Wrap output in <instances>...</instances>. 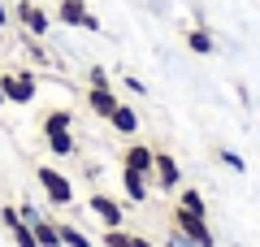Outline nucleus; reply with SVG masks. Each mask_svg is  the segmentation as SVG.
Returning <instances> with one entry per match:
<instances>
[{
    "label": "nucleus",
    "mask_w": 260,
    "mask_h": 247,
    "mask_svg": "<svg viewBox=\"0 0 260 247\" xmlns=\"http://www.w3.org/2000/svg\"><path fill=\"white\" fill-rule=\"evenodd\" d=\"M35 182H39V191H44V200L52 204V208H70V204H74V182H70L61 169L39 165V169H35Z\"/></svg>",
    "instance_id": "1"
},
{
    "label": "nucleus",
    "mask_w": 260,
    "mask_h": 247,
    "mask_svg": "<svg viewBox=\"0 0 260 247\" xmlns=\"http://www.w3.org/2000/svg\"><path fill=\"white\" fill-rule=\"evenodd\" d=\"M0 87H5V104H30L39 96V74L35 70H5Z\"/></svg>",
    "instance_id": "2"
},
{
    "label": "nucleus",
    "mask_w": 260,
    "mask_h": 247,
    "mask_svg": "<svg viewBox=\"0 0 260 247\" xmlns=\"http://www.w3.org/2000/svg\"><path fill=\"white\" fill-rule=\"evenodd\" d=\"M174 230L182 238H191L195 247H217V234H213V226H208V217H200V212H186L182 204L174 208Z\"/></svg>",
    "instance_id": "3"
},
{
    "label": "nucleus",
    "mask_w": 260,
    "mask_h": 247,
    "mask_svg": "<svg viewBox=\"0 0 260 247\" xmlns=\"http://www.w3.org/2000/svg\"><path fill=\"white\" fill-rule=\"evenodd\" d=\"M13 18H18V26L26 30V35H35V39H48V30H52V13H48L44 5H35V0H18V5H13Z\"/></svg>",
    "instance_id": "4"
},
{
    "label": "nucleus",
    "mask_w": 260,
    "mask_h": 247,
    "mask_svg": "<svg viewBox=\"0 0 260 247\" xmlns=\"http://www.w3.org/2000/svg\"><path fill=\"white\" fill-rule=\"evenodd\" d=\"M152 187L156 191H178L182 187V169H178V156L156 147V161H152Z\"/></svg>",
    "instance_id": "5"
},
{
    "label": "nucleus",
    "mask_w": 260,
    "mask_h": 247,
    "mask_svg": "<svg viewBox=\"0 0 260 247\" xmlns=\"http://www.w3.org/2000/svg\"><path fill=\"white\" fill-rule=\"evenodd\" d=\"M56 22L61 26H83V30H100V18L87 9V0H56Z\"/></svg>",
    "instance_id": "6"
},
{
    "label": "nucleus",
    "mask_w": 260,
    "mask_h": 247,
    "mask_svg": "<svg viewBox=\"0 0 260 247\" xmlns=\"http://www.w3.org/2000/svg\"><path fill=\"white\" fill-rule=\"evenodd\" d=\"M87 208H91L95 217L104 221V230H117L121 221H126V208H121V200H113V195H104V191H95L91 200H87Z\"/></svg>",
    "instance_id": "7"
},
{
    "label": "nucleus",
    "mask_w": 260,
    "mask_h": 247,
    "mask_svg": "<svg viewBox=\"0 0 260 247\" xmlns=\"http://www.w3.org/2000/svg\"><path fill=\"white\" fill-rule=\"evenodd\" d=\"M152 161H156V147L152 143H126L121 147V169H135V174L152 178Z\"/></svg>",
    "instance_id": "8"
},
{
    "label": "nucleus",
    "mask_w": 260,
    "mask_h": 247,
    "mask_svg": "<svg viewBox=\"0 0 260 247\" xmlns=\"http://www.w3.org/2000/svg\"><path fill=\"white\" fill-rule=\"evenodd\" d=\"M121 191H126L130 204H148V195H152V178H148V174H135V169H121Z\"/></svg>",
    "instance_id": "9"
},
{
    "label": "nucleus",
    "mask_w": 260,
    "mask_h": 247,
    "mask_svg": "<svg viewBox=\"0 0 260 247\" xmlns=\"http://www.w3.org/2000/svg\"><path fill=\"white\" fill-rule=\"evenodd\" d=\"M117 104H121V100H117V91H113V87H87V109H91L95 117L109 121Z\"/></svg>",
    "instance_id": "10"
},
{
    "label": "nucleus",
    "mask_w": 260,
    "mask_h": 247,
    "mask_svg": "<svg viewBox=\"0 0 260 247\" xmlns=\"http://www.w3.org/2000/svg\"><path fill=\"white\" fill-rule=\"evenodd\" d=\"M109 126L117 130V135L135 139V135H139V109H135V104H117V109H113V117H109Z\"/></svg>",
    "instance_id": "11"
},
{
    "label": "nucleus",
    "mask_w": 260,
    "mask_h": 247,
    "mask_svg": "<svg viewBox=\"0 0 260 247\" xmlns=\"http://www.w3.org/2000/svg\"><path fill=\"white\" fill-rule=\"evenodd\" d=\"M182 44L191 48L195 56H213V52H217V39H213V30H204V26H191V30L182 35Z\"/></svg>",
    "instance_id": "12"
},
{
    "label": "nucleus",
    "mask_w": 260,
    "mask_h": 247,
    "mask_svg": "<svg viewBox=\"0 0 260 247\" xmlns=\"http://www.w3.org/2000/svg\"><path fill=\"white\" fill-rule=\"evenodd\" d=\"M30 230H35V243L39 247H61V230H56V221L48 217V212L39 221H30Z\"/></svg>",
    "instance_id": "13"
},
{
    "label": "nucleus",
    "mask_w": 260,
    "mask_h": 247,
    "mask_svg": "<svg viewBox=\"0 0 260 247\" xmlns=\"http://www.w3.org/2000/svg\"><path fill=\"white\" fill-rule=\"evenodd\" d=\"M65 130H74V113H70V109L44 113V139H48V135H65Z\"/></svg>",
    "instance_id": "14"
},
{
    "label": "nucleus",
    "mask_w": 260,
    "mask_h": 247,
    "mask_svg": "<svg viewBox=\"0 0 260 247\" xmlns=\"http://www.w3.org/2000/svg\"><path fill=\"white\" fill-rule=\"evenodd\" d=\"M44 143H48V152H52V156H74V152H78L74 130H65V135H48Z\"/></svg>",
    "instance_id": "15"
},
{
    "label": "nucleus",
    "mask_w": 260,
    "mask_h": 247,
    "mask_svg": "<svg viewBox=\"0 0 260 247\" xmlns=\"http://www.w3.org/2000/svg\"><path fill=\"white\" fill-rule=\"evenodd\" d=\"M178 204H182L186 212H200V217H208V204H204V195L195 191V187H178Z\"/></svg>",
    "instance_id": "16"
},
{
    "label": "nucleus",
    "mask_w": 260,
    "mask_h": 247,
    "mask_svg": "<svg viewBox=\"0 0 260 247\" xmlns=\"http://www.w3.org/2000/svg\"><path fill=\"white\" fill-rule=\"evenodd\" d=\"M56 230H61V247H95L91 238H87L78 226H70V221H56Z\"/></svg>",
    "instance_id": "17"
},
{
    "label": "nucleus",
    "mask_w": 260,
    "mask_h": 247,
    "mask_svg": "<svg viewBox=\"0 0 260 247\" xmlns=\"http://www.w3.org/2000/svg\"><path fill=\"white\" fill-rule=\"evenodd\" d=\"M100 247H130V230H126V226L104 230V234H100Z\"/></svg>",
    "instance_id": "18"
},
{
    "label": "nucleus",
    "mask_w": 260,
    "mask_h": 247,
    "mask_svg": "<svg viewBox=\"0 0 260 247\" xmlns=\"http://www.w3.org/2000/svg\"><path fill=\"white\" fill-rule=\"evenodd\" d=\"M217 161H221L225 169H234V174H243V169H247V161H243L239 152H230V147H221V152H217Z\"/></svg>",
    "instance_id": "19"
},
{
    "label": "nucleus",
    "mask_w": 260,
    "mask_h": 247,
    "mask_svg": "<svg viewBox=\"0 0 260 247\" xmlns=\"http://www.w3.org/2000/svg\"><path fill=\"white\" fill-rule=\"evenodd\" d=\"M87 87H113V74L104 70V65H91V70H87Z\"/></svg>",
    "instance_id": "20"
},
{
    "label": "nucleus",
    "mask_w": 260,
    "mask_h": 247,
    "mask_svg": "<svg viewBox=\"0 0 260 247\" xmlns=\"http://www.w3.org/2000/svg\"><path fill=\"white\" fill-rule=\"evenodd\" d=\"M121 82H126V87H130V91H135V96H148V82H139V78H130V74H126V78H121Z\"/></svg>",
    "instance_id": "21"
},
{
    "label": "nucleus",
    "mask_w": 260,
    "mask_h": 247,
    "mask_svg": "<svg viewBox=\"0 0 260 247\" xmlns=\"http://www.w3.org/2000/svg\"><path fill=\"white\" fill-rule=\"evenodd\" d=\"M169 247H195V243H191V238H182V234L174 230V234H169Z\"/></svg>",
    "instance_id": "22"
},
{
    "label": "nucleus",
    "mask_w": 260,
    "mask_h": 247,
    "mask_svg": "<svg viewBox=\"0 0 260 247\" xmlns=\"http://www.w3.org/2000/svg\"><path fill=\"white\" fill-rule=\"evenodd\" d=\"M130 247H156V243H148L143 234H130Z\"/></svg>",
    "instance_id": "23"
},
{
    "label": "nucleus",
    "mask_w": 260,
    "mask_h": 247,
    "mask_svg": "<svg viewBox=\"0 0 260 247\" xmlns=\"http://www.w3.org/2000/svg\"><path fill=\"white\" fill-rule=\"evenodd\" d=\"M9 26V5H5V0H0V30Z\"/></svg>",
    "instance_id": "24"
},
{
    "label": "nucleus",
    "mask_w": 260,
    "mask_h": 247,
    "mask_svg": "<svg viewBox=\"0 0 260 247\" xmlns=\"http://www.w3.org/2000/svg\"><path fill=\"white\" fill-rule=\"evenodd\" d=\"M0 104H5V87H0Z\"/></svg>",
    "instance_id": "25"
}]
</instances>
